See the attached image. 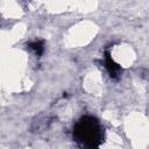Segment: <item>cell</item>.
I'll list each match as a JSON object with an SVG mask.
<instances>
[{
	"mask_svg": "<svg viewBox=\"0 0 149 149\" xmlns=\"http://www.w3.org/2000/svg\"><path fill=\"white\" fill-rule=\"evenodd\" d=\"M74 142L83 149H100L104 143V128L93 115H83L72 129Z\"/></svg>",
	"mask_w": 149,
	"mask_h": 149,
	"instance_id": "cell-1",
	"label": "cell"
},
{
	"mask_svg": "<svg viewBox=\"0 0 149 149\" xmlns=\"http://www.w3.org/2000/svg\"><path fill=\"white\" fill-rule=\"evenodd\" d=\"M104 66L105 69L107 70L108 74L111 78L113 79H119V77L121 76V72H122V68L115 63L109 54V50H106L105 51V56H104Z\"/></svg>",
	"mask_w": 149,
	"mask_h": 149,
	"instance_id": "cell-2",
	"label": "cell"
},
{
	"mask_svg": "<svg viewBox=\"0 0 149 149\" xmlns=\"http://www.w3.org/2000/svg\"><path fill=\"white\" fill-rule=\"evenodd\" d=\"M27 47L30 50H33L37 57H40L43 54V51H44V43H43V41H33V42H29L27 44Z\"/></svg>",
	"mask_w": 149,
	"mask_h": 149,
	"instance_id": "cell-3",
	"label": "cell"
}]
</instances>
